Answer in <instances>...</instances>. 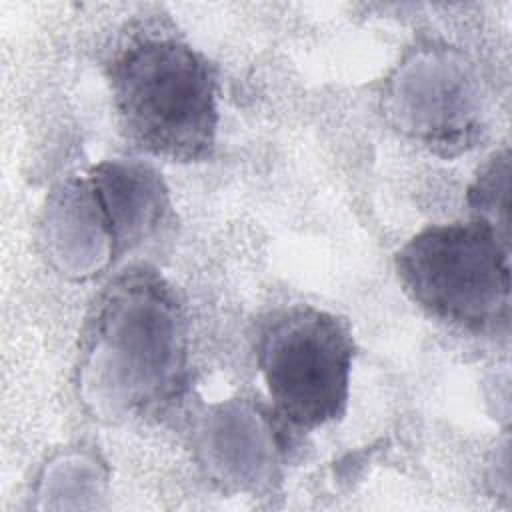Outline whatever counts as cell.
<instances>
[{"mask_svg":"<svg viewBox=\"0 0 512 512\" xmlns=\"http://www.w3.org/2000/svg\"><path fill=\"white\" fill-rule=\"evenodd\" d=\"M116 112L128 138L152 156L198 162L218 132V88L210 62L172 36H144L108 66Z\"/></svg>","mask_w":512,"mask_h":512,"instance_id":"1","label":"cell"},{"mask_svg":"<svg viewBox=\"0 0 512 512\" xmlns=\"http://www.w3.org/2000/svg\"><path fill=\"white\" fill-rule=\"evenodd\" d=\"M510 242L480 218L436 224L396 254L408 296L432 318L468 332H498L510 320Z\"/></svg>","mask_w":512,"mask_h":512,"instance_id":"2","label":"cell"},{"mask_svg":"<svg viewBox=\"0 0 512 512\" xmlns=\"http://www.w3.org/2000/svg\"><path fill=\"white\" fill-rule=\"evenodd\" d=\"M184 332L178 302L164 280L144 268L122 274L106 290L92 328L98 360L128 370L122 400L152 410L180 386Z\"/></svg>","mask_w":512,"mask_h":512,"instance_id":"3","label":"cell"},{"mask_svg":"<svg viewBox=\"0 0 512 512\" xmlns=\"http://www.w3.org/2000/svg\"><path fill=\"white\" fill-rule=\"evenodd\" d=\"M256 358L272 404L288 424L312 430L344 414L354 342L334 314L312 306L272 314Z\"/></svg>","mask_w":512,"mask_h":512,"instance_id":"4","label":"cell"},{"mask_svg":"<svg viewBox=\"0 0 512 512\" xmlns=\"http://www.w3.org/2000/svg\"><path fill=\"white\" fill-rule=\"evenodd\" d=\"M88 188L100 208L112 254L138 246L166 218V190L158 174L146 166L104 162L90 172Z\"/></svg>","mask_w":512,"mask_h":512,"instance_id":"5","label":"cell"},{"mask_svg":"<svg viewBox=\"0 0 512 512\" xmlns=\"http://www.w3.org/2000/svg\"><path fill=\"white\" fill-rule=\"evenodd\" d=\"M508 176L510 156L508 150L494 154V158L482 168L476 182L470 186L468 204L474 210V218L486 220L498 232L508 236Z\"/></svg>","mask_w":512,"mask_h":512,"instance_id":"6","label":"cell"}]
</instances>
